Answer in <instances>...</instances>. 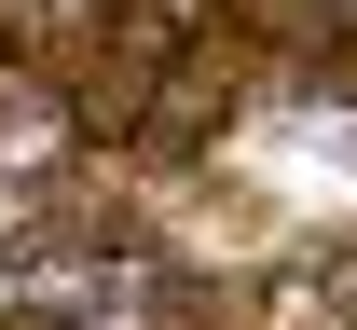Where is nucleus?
<instances>
[{"mask_svg": "<svg viewBox=\"0 0 357 330\" xmlns=\"http://www.w3.org/2000/svg\"><path fill=\"white\" fill-rule=\"evenodd\" d=\"M0 330H69V317H55V303H0Z\"/></svg>", "mask_w": 357, "mask_h": 330, "instance_id": "nucleus-1", "label": "nucleus"}]
</instances>
